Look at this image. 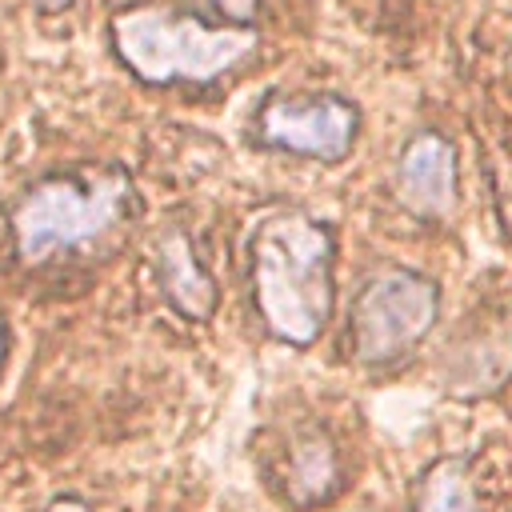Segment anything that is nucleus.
<instances>
[{
	"mask_svg": "<svg viewBox=\"0 0 512 512\" xmlns=\"http://www.w3.org/2000/svg\"><path fill=\"white\" fill-rule=\"evenodd\" d=\"M252 284L264 324L288 344H312L332 312V236L308 216H276L252 240Z\"/></svg>",
	"mask_w": 512,
	"mask_h": 512,
	"instance_id": "nucleus-1",
	"label": "nucleus"
},
{
	"mask_svg": "<svg viewBox=\"0 0 512 512\" xmlns=\"http://www.w3.org/2000/svg\"><path fill=\"white\" fill-rule=\"evenodd\" d=\"M132 200V184L120 168H84L36 184L12 212V236L24 264H44L56 252L108 236Z\"/></svg>",
	"mask_w": 512,
	"mask_h": 512,
	"instance_id": "nucleus-2",
	"label": "nucleus"
},
{
	"mask_svg": "<svg viewBox=\"0 0 512 512\" xmlns=\"http://www.w3.org/2000/svg\"><path fill=\"white\" fill-rule=\"evenodd\" d=\"M112 36L120 60L148 84L212 80L256 48V32L248 28H208L192 16L156 8L120 12Z\"/></svg>",
	"mask_w": 512,
	"mask_h": 512,
	"instance_id": "nucleus-3",
	"label": "nucleus"
},
{
	"mask_svg": "<svg viewBox=\"0 0 512 512\" xmlns=\"http://www.w3.org/2000/svg\"><path fill=\"white\" fill-rule=\"evenodd\" d=\"M436 320V288L416 272L376 276L352 304V348L368 364L404 356Z\"/></svg>",
	"mask_w": 512,
	"mask_h": 512,
	"instance_id": "nucleus-4",
	"label": "nucleus"
},
{
	"mask_svg": "<svg viewBox=\"0 0 512 512\" xmlns=\"http://www.w3.org/2000/svg\"><path fill=\"white\" fill-rule=\"evenodd\" d=\"M260 136L288 152L340 160L356 140V108L336 96H312V100L272 96L260 108Z\"/></svg>",
	"mask_w": 512,
	"mask_h": 512,
	"instance_id": "nucleus-5",
	"label": "nucleus"
},
{
	"mask_svg": "<svg viewBox=\"0 0 512 512\" xmlns=\"http://www.w3.org/2000/svg\"><path fill=\"white\" fill-rule=\"evenodd\" d=\"M452 192H456V160H452L448 140H440L436 132L416 136L400 156L404 204L424 216H440L452 204Z\"/></svg>",
	"mask_w": 512,
	"mask_h": 512,
	"instance_id": "nucleus-6",
	"label": "nucleus"
},
{
	"mask_svg": "<svg viewBox=\"0 0 512 512\" xmlns=\"http://www.w3.org/2000/svg\"><path fill=\"white\" fill-rule=\"evenodd\" d=\"M160 280H164V292L172 296V304L184 316H196L200 320V316L212 312V300H216L212 280L204 276L200 260L192 256V248H188V240L180 232H172V236L160 240Z\"/></svg>",
	"mask_w": 512,
	"mask_h": 512,
	"instance_id": "nucleus-7",
	"label": "nucleus"
},
{
	"mask_svg": "<svg viewBox=\"0 0 512 512\" xmlns=\"http://www.w3.org/2000/svg\"><path fill=\"white\" fill-rule=\"evenodd\" d=\"M336 488V452L328 440L312 436L304 440L296 452H292V464H288V496L292 504H320L328 500Z\"/></svg>",
	"mask_w": 512,
	"mask_h": 512,
	"instance_id": "nucleus-8",
	"label": "nucleus"
},
{
	"mask_svg": "<svg viewBox=\"0 0 512 512\" xmlns=\"http://www.w3.org/2000/svg\"><path fill=\"white\" fill-rule=\"evenodd\" d=\"M420 512H476V496L460 464H436L420 488Z\"/></svg>",
	"mask_w": 512,
	"mask_h": 512,
	"instance_id": "nucleus-9",
	"label": "nucleus"
},
{
	"mask_svg": "<svg viewBox=\"0 0 512 512\" xmlns=\"http://www.w3.org/2000/svg\"><path fill=\"white\" fill-rule=\"evenodd\" d=\"M220 16H232V20H248L256 12V0H208Z\"/></svg>",
	"mask_w": 512,
	"mask_h": 512,
	"instance_id": "nucleus-10",
	"label": "nucleus"
},
{
	"mask_svg": "<svg viewBox=\"0 0 512 512\" xmlns=\"http://www.w3.org/2000/svg\"><path fill=\"white\" fill-rule=\"evenodd\" d=\"M52 512H84V508H80V504H56Z\"/></svg>",
	"mask_w": 512,
	"mask_h": 512,
	"instance_id": "nucleus-11",
	"label": "nucleus"
},
{
	"mask_svg": "<svg viewBox=\"0 0 512 512\" xmlns=\"http://www.w3.org/2000/svg\"><path fill=\"white\" fill-rule=\"evenodd\" d=\"M40 4H44V8H64L68 0H40Z\"/></svg>",
	"mask_w": 512,
	"mask_h": 512,
	"instance_id": "nucleus-12",
	"label": "nucleus"
},
{
	"mask_svg": "<svg viewBox=\"0 0 512 512\" xmlns=\"http://www.w3.org/2000/svg\"><path fill=\"white\" fill-rule=\"evenodd\" d=\"M0 364H4V332H0Z\"/></svg>",
	"mask_w": 512,
	"mask_h": 512,
	"instance_id": "nucleus-13",
	"label": "nucleus"
}]
</instances>
